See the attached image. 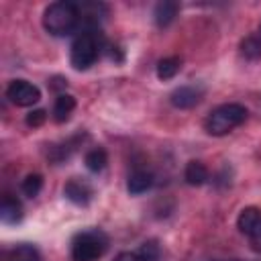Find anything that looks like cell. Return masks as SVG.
I'll return each instance as SVG.
<instances>
[{
  "label": "cell",
  "mask_w": 261,
  "mask_h": 261,
  "mask_svg": "<svg viewBox=\"0 0 261 261\" xmlns=\"http://www.w3.org/2000/svg\"><path fill=\"white\" fill-rule=\"evenodd\" d=\"M63 194H65V198H67L69 202H73V204H77V206H86V204L92 200V196H94L90 184H86V181L80 179V177H71V179L65 184Z\"/></svg>",
  "instance_id": "obj_8"
},
{
  "label": "cell",
  "mask_w": 261,
  "mask_h": 261,
  "mask_svg": "<svg viewBox=\"0 0 261 261\" xmlns=\"http://www.w3.org/2000/svg\"><path fill=\"white\" fill-rule=\"evenodd\" d=\"M204 92H206V90H204V86H200V84L179 86V88H175V90L171 92L169 100H171V104H173L175 108L186 110V108H194L196 104H200L202 98H204Z\"/></svg>",
  "instance_id": "obj_7"
},
{
  "label": "cell",
  "mask_w": 261,
  "mask_h": 261,
  "mask_svg": "<svg viewBox=\"0 0 261 261\" xmlns=\"http://www.w3.org/2000/svg\"><path fill=\"white\" fill-rule=\"evenodd\" d=\"M237 228L247 237L251 249L255 253H261V208L257 206L243 208L237 218Z\"/></svg>",
  "instance_id": "obj_5"
},
{
  "label": "cell",
  "mask_w": 261,
  "mask_h": 261,
  "mask_svg": "<svg viewBox=\"0 0 261 261\" xmlns=\"http://www.w3.org/2000/svg\"><path fill=\"white\" fill-rule=\"evenodd\" d=\"M259 31H261V27H259Z\"/></svg>",
  "instance_id": "obj_24"
},
{
  "label": "cell",
  "mask_w": 261,
  "mask_h": 261,
  "mask_svg": "<svg viewBox=\"0 0 261 261\" xmlns=\"http://www.w3.org/2000/svg\"><path fill=\"white\" fill-rule=\"evenodd\" d=\"M181 67V59L179 57H163L157 63V77L159 80H171Z\"/></svg>",
  "instance_id": "obj_17"
},
{
  "label": "cell",
  "mask_w": 261,
  "mask_h": 261,
  "mask_svg": "<svg viewBox=\"0 0 261 261\" xmlns=\"http://www.w3.org/2000/svg\"><path fill=\"white\" fill-rule=\"evenodd\" d=\"M41 188H43V175H39V173H29L20 184L22 194L29 198H35L41 192Z\"/></svg>",
  "instance_id": "obj_18"
},
{
  "label": "cell",
  "mask_w": 261,
  "mask_h": 261,
  "mask_svg": "<svg viewBox=\"0 0 261 261\" xmlns=\"http://www.w3.org/2000/svg\"><path fill=\"white\" fill-rule=\"evenodd\" d=\"M6 98L14 104V106H33L41 100V90L27 82V80H14L10 82V86L6 88Z\"/></svg>",
  "instance_id": "obj_6"
},
{
  "label": "cell",
  "mask_w": 261,
  "mask_h": 261,
  "mask_svg": "<svg viewBox=\"0 0 261 261\" xmlns=\"http://www.w3.org/2000/svg\"><path fill=\"white\" fill-rule=\"evenodd\" d=\"M102 51V37L96 29H84L71 43L69 49V61L73 69L84 71L96 63Z\"/></svg>",
  "instance_id": "obj_4"
},
{
  "label": "cell",
  "mask_w": 261,
  "mask_h": 261,
  "mask_svg": "<svg viewBox=\"0 0 261 261\" xmlns=\"http://www.w3.org/2000/svg\"><path fill=\"white\" fill-rule=\"evenodd\" d=\"M108 249V234L100 228H88L77 232L69 245L71 261H98Z\"/></svg>",
  "instance_id": "obj_3"
},
{
  "label": "cell",
  "mask_w": 261,
  "mask_h": 261,
  "mask_svg": "<svg viewBox=\"0 0 261 261\" xmlns=\"http://www.w3.org/2000/svg\"><path fill=\"white\" fill-rule=\"evenodd\" d=\"M247 108L243 104L237 102H228V104H220L216 106L204 120V128L208 135L212 137H224L228 135L232 128L241 126L247 120Z\"/></svg>",
  "instance_id": "obj_2"
},
{
  "label": "cell",
  "mask_w": 261,
  "mask_h": 261,
  "mask_svg": "<svg viewBox=\"0 0 261 261\" xmlns=\"http://www.w3.org/2000/svg\"><path fill=\"white\" fill-rule=\"evenodd\" d=\"M184 179L190 186H204L208 181V169L202 161H188L184 169Z\"/></svg>",
  "instance_id": "obj_14"
},
{
  "label": "cell",
  "mask_w": 261,
  "mask_h": 261,
  "mask_svg": "<svg viewBox=\"0 0 261 261\" xmlns=\"http://www.w3.org/2000/svg\"><path fill=\"white\" fill-rule=\"evenodd\" d=\"M114 261H143L139 253H130V251H122L114 257Z\"/></svg>",
  "instance_id": "obj_22"
},
{
  "label": "cell",
  "mask_w": 261,
  "mask_h": 261,
  "mask_svg": "<svg viewBox=\"0 0 261 261\" xmlns=\"http://www.w3.org/2000/svg\"><path fill=\"white\" fill-rule=\"evenodd\" d=\"M177 12H179V2H175V0H161V2L155 4L153 20H155V24L159 29H165V27H169L175 20Z\"/></svg>",
  "instance_id": "obj_9"
},
{
  "label": "cell",
  "mask_w": 261,
  "mask_h": 261,
  "mask_svg": "<svg viewBox=\"0 0 261 261\" xmlns=\"http://www.w3.org/2000/svg\"><path fill=\"white\" fill-rule=\"evenodd\" d=\"M241 53L247 57V59H259L261 57V41L257 37H245L241 41Z\"/></svg>",
  "instance_id": "obj_19"
},
{
  "label": "cell",
  "mask_w": 261,
  "mask_h": 261,
  "mask_svg": "<svg viewBox=\"0 0 261 261\" xmlns=\"http://www.w3.org/2000/svg\"><path fill=\"white\" fill-rule=\"evenodd\" d=\"M73 108H75V98L69 94H59L55 98V104H53V120L59 124L65 122L71 116Z\"/></svg>",
  "instance_id": "obj_13"
},
{
  "label": "cell",
  "mask_w": 261,
  "mask_h": 261,
  "mask_svg": "<svg viewBox=\"0 0 261 261\" xmlns=\"http://www.w3.org/2000/svg\"><path fill=\"white\" fill-rule=\"evenodd\" d=\"M108 14V8L100 2H86L80 6V20L88 24V29H96L98 22Z\"/></svg>",
  "instance_id": "obj_11"
},
{
  "label": "cell",
  "mask_w": 261,
  "mask_h": 261,
  "mask_svg": "<svg viewBox=\"0 0 261 261\" xmlns=\"http://www.w3.org/2000/svg\"><path fill=\"white\" fill-rule=\"evenodd\" d=\"M151 186H153V173L147 169H135L126 179V188L130 194H143Z\"/></svg>",
  "instance_id": "obj_12"
},
{
  "label": "cell",
  "mask_w": 261,
  "mask_h": 261,
  "mask_svg": "<svg viewBox=\"0 0 261 261\" xmlns=\"http://www.w3.org/2000/svg\"><path fill=\"white\" fill-rule=\"evenodd\" d=\"M137 253L141 255L143 261H159V255H161L159 245H157L155 241H147V243H143L141 249H139Z\"/></svg>",
  "instance_id": "obj_20"
},
{
  "label": "cell",
  "mask_w": 261,
  "mask_h": 261,
  "mask_svg": "<svg viewBox=\"0 0 261 261\" xmlns=\"http://www.w3.org/2000/svg\"><path fill=\"white\" fill-rule=\"evenodd\" d=\"M47 120V112L43 110V108H37V110H31L29 114H27V118H24V122L29 124V126H33V128H37V126H41L43 122Z\"/></svg>",
  "instance_id": "obj_21"
},
{
  "label": "cell",
  "mask_w": 261,
  "mask_h": 261,
  "mask_svg": "<svg viewBox=\"0 0 261 261\" xmlns=\"http://www.w3.org/2000/svg\"><path fill=\"white\" fill-rule=\"evenodd\" d=\"M0 218L4 224H16L22 218V204L12 194H6L0 204Z\"/></svg>",
  "instance_id": "obj_10"
},
{
  "label": "cell",
  "mask_w": 261,
  "mask_h": 261,
  "mask_svg": "<svg viewBox=\"0 0 261 261\" xmlns=\"http://www.w3.org/2000/svg\"><path fill=\"white\" fill-rule=\"evenodd\" d=\"M218 261H243V259H218Z\"/></svg>",
  "instance_id": "obj_23"
},
{
  "label": "cell",
  "mask_w": 261,
  "mask_h": 261,
  "mask_svg": "<svg viewBox=\"0 0 261 261\" xmlns=\"http://www.w3.org/2000/svg\"><path fill=\"white\" fill-rule=\"evenodd\" d=\"M84 163H86V167H88L92 173H98V171H102V169L106 167L108 155H106V151H104L102 147H96V149H90V151L86 153Z\"/></svg>",
  "instance_id": "obj_16"
},
{
  "label": "cell",
  "mask_w": 261,
  "mask_h": 261,
  "mask_svg": "<svg viewBox=\"0 0 261 261\" xmlns=\"http://www.w3.org/2000/svg\"><path fill=\"white\" fill-rule=\"evenodd\" d=\"M80 22V6L73 2H51L43 12V27L53 37H65L75 31Z\"/></svg>",
  "instance_id": "obj_1"
},
{
  "label": "cell",
  "mask_w": 261,
  "mask_h": 261,
  "mask_svg": "<svg viewBox=\"0 0 261 261\" xmlns=\"http://www.w3.org/2000/svg\"><path fill=\"white\" fill-rule=\"evenodd\" d=\"M6 261H43L41 253L33 245H16L6 253Z\"/></svg>",
  "instance_id": "obj_15"
}]
</instances>
